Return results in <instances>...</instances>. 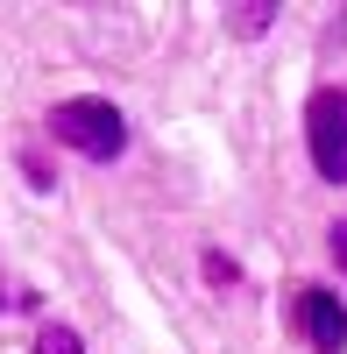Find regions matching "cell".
Segmentation results:
<instances>
[{
    "label": "cell",
    "mask_w": 347,
    "mask_h": 354,
    "mask_svg": "<svg viewBox=\"0 0 347 354\" xmlns=\"http://www.w3.org/2000/svg\"><path fill=\"white\" fill-rule=\"evenodd\" d=\"M50 135L64 142V149H78V156H93V163H113L128 149V121H121V106L113 100H57L50 106Z\"/></svg>",
    "instance_id": "6da1fadb"
},
{
    "label": "cell",
    "mask_w": 347,
    "mask_h": 354,
    "mask_svg": "<svg viewBox=\"0 0 347 354\" xmlns=\"http://www.w3.org/2000/svg\"><path fill=\"white\" fill-rule=\"evenodd\" d=\"M305 156L319 177H347V85L305 100Z\"/></svg>",
    "instance_id": "7a4b0ae2"
},
{
    "label": "cell",
    "mask_w": 347,
    "mask_h": 354,
    "mask_svg": "<svg viewBox=\"0 0 347 354\" xmlns=\"http://www.w3.org/2000/svg\"><path fill=\"white\" fill-rule=\"evenodd\" d=\"M291 319H298L305 347H319V354H340V347H347V312H340L333 290H298Z\"/></svg>",
    "instance_id": "3957f363"
},
{
    "label": "cell",
    "mask_w": 347,
    "mask_h": 354,
    "mask_svg": "<svg viewBox=\"0 0 347 354\" xmlns=\"http://www.w3.org/2000/svg\"><path fill=\"white\" fill-rule=\"evenodd\" d=\"M36 354H85V340H78L71 326H43V333H36Z\"/></svg>",
    "instance_id": "277c9868"
},
{
    "label": "cell",
    "mask_w": 347,
    "mask_h": 354,
    "mask_svg": "<svg viewBox=\"0 0 347 354\" xmlns=\"http://www.w3.org/2000/svg\"><path fill=\"white\" fill-rule=\"evenodd\" d=\"M270 0H248V8H234V36H263V28H270Z\"/></svg>",
    "instance_id": "5b68a950"
},
{
    "label": "cell",
    "mask_w": 347,
    "mask_h": 354,
    "mask_svg": "<svg viewBox=\"0 0 347 354\" xmlns=\"http://www.w3.org/2000/svg\"><path fill=\"white\" fill-rule=\"evenodd\" d=\"M206 277H213V290H227L241 270H234V255H220V248H206Z\"/></svg>",
    "instance_id": "8992f818"
},
{
    "label": "cell",
    "mask_w": 347,
    "mask_h": 354,
    "mask_svg": "<svg viewBox=\"0 0 347 354\" xmlns=\"http://www.w3.org/2000/svg\"><path fill=\"white\" fill-rule=\"evenodd\" d=\"M326 255H333V262H340V270H347V220H340V227L326 234Z\"/></svg>",
    "instance_id": "52a82bcc"
},
{
    "label": "cell",
    "mask_w": 347,
    "mask_h": 354,
    "mask_svg": "<svg viewBox=\"0 0 347 354\" xmlns=\"http://www.w3.org/2000/svg\"><path fill=\"white\" fill-rule=\"evenodd\" d=\"M8 305H21V298H15V290H8V277H0V312H8Z\"/></svg>",
    "instance_id": "ba28073f"
}]
</instances>
